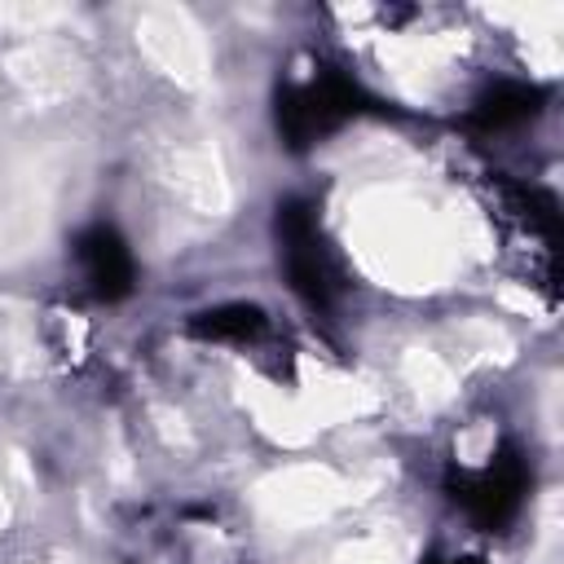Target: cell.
<instances>
[{"label": "cell", "mask_w": 564, "mask_h": 564, "mask_svg": "<svg viewBox=\"0 0 564 564\" xmlns=\"http://www.w3.org/2000/svg\"><path fill=\"white\" fill-rule=\"evenodd\" d=\"M357 110H366V93L357 79H348L344 70H317L304 84H291L278 93V132L286 137L291 150L313 145L317 137L335 132L339 123H348Z\"/></svg>", "instance_id": "obj_1"}, {"label": "cell", "mask_w": 564, "mask_h": 564, "mask_svg": "<svg viewBox=\"0 0 564 564\" xmlns=\"http://www.w3.org/2000/svg\"><path fill=\"white\" fill-rule=\"evenodd\" d=\"M278 247H282V269L291 278V291L308 304V308H330L339 300V269L335 256L322 238L317 212L300 198L278 207Z\"/></svg>", "instance_id": "obj_2"}, {"label": "cell", "mask_w": 564, "mask_h": 564, "mask_svg": "<svg viewBox=\"0 0 564 564\" xmlns=\"http://www.w3.org/2000/svg\"><path fill=\"white\" fill-rule=\"evenodd\" d=\"M449 489H454V502H458L476 524L498 529V524H507V520L520 511L524 489H529V471H524V463H520L516 449H502V454L489 458L485 467L458 471V476L449 480Z\"/></svg>", "instance_id": "obj_3"}, {"label": "cell", "mask_w": 564, "mask_h": 564, "mask_svg": "<svg viewBox=\"0 0 564 564\" xmlns=\"http://www.w3.org/2000/svg\"><path fill=\"white\" fill-rule=\"evenodd\" d=\"M75 260H79V273L97 300H119L132 291V278H137L132 251L123 247V238L110 225H93L88 234H79Z\"/></svg>", "instance_id": "obj_4"}, {"label": "cell", "mask_w": 564, "mask_h": 564, "mask_svg": "<svg viewBox=\"0 0 564 564\" xmlns=\"http://www.w3.org/2000/svg\"><path fill=\"white\" fill-rule=\"evenodd\" d=\"M538 101H542V93H538L533 84L502 79V84H494V88L476 101L471 123H476L480 132H502V128H511V123H524V119L538 110Z\"/></svg>", "instance_id": "obj_5"}, {"label": "cell", "mask_w": 564, "mask_h": 564, "mask_svg": "<svg viewBox=\"0 0 564 564\" xmlns=\"http://www.w3.org/2000/svg\"><path fill=\"white\" fill-rule=\"evenodd\" d=\"M189 330L198 339H212V344H247L264 330V313L251 308V304H220V308L194 313Z\"/></svg>", "instance_id": "obj_6"}]
</instances>
